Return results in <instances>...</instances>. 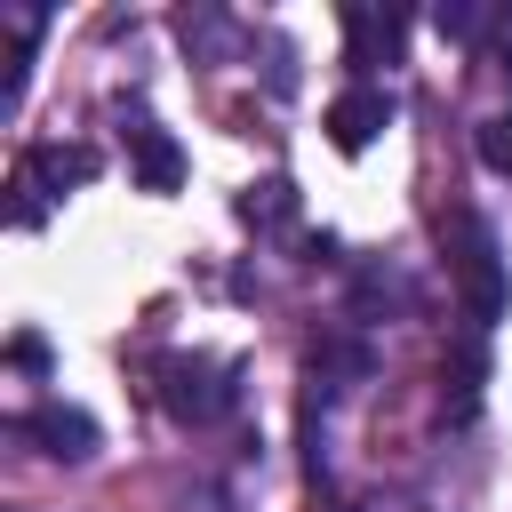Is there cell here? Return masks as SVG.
I'll return each instance as SVG.
<instances>
[{
	"mask_svg": "<svg viewBox=\"0 0 512 512\" xmlns=\"http://www.w3.org/2000/svg\"><path fill=\"white\" fill-rule=\"evenodd\" d=\"M8 368H24V376H40V368H48V344H40L32 328H24V336H8Z\"/></svg>",
	"mask_w": 512,
	"mask_h": 512,
	"instance_id": "obj_16",
	"label": "cell"
},
{
	"mask_svg": "<svg viewBox=\"0 0 512 512\" xmlns=\"http://www.w3.org/2000/svg\"><path fill=\"white\" fill-rule=\"evenodd\" d=\"M8 432H16L24 448H40L48 464H88V456L104 448V424H96L88 408H72V400H40V408L8 416Z\"/></svg>",
	"mask_w": 512,
	"mask_h": 512,
	"instance_id": "obj_4",
	"label": "cell"
},
{
	"mask_svg": "<svg viewBox=\"0 0 512 512\" xmlns=\"http://www.w3.org/2000/svg\"><path fill=\"white\" fill-rule=\"evenodd\" d=\"M488 16H496V8H480V0H440V8H432V32H440V40H480Z\"/></svg>",
	"mask_w": 512,
	"mask_h": 512,
	"instance_id": "obj_13",
	"label": "cell"
},
{
	"mask_svg": "<svg viewBox=\"0 0 512 512\" xmlns=\"http://www.w3.org/2000/svg\"><path fill=\"white\" fill-rule=\"evenodd\" d=\"M240 224H248L256 240L288 232V224H296V184H288V176H264V184H248V192H240Z\"/></svg>",
	"mask_w": 512,
	"mask_h": 512,
	"instance_id": "obj_11",
	"label": "cell"
},
{
	"mask_svg": "<svg viewBox=\"0 0 512 512\" xmlns=\"http://www.w3.org/2000/svg\"><path fill=\"white\" fill-rule=\"evenodd\" d=\"M448 264H456V296H464L472 336H488L512 312V272H504V248H496L488 216H448Z\"/></svg>",
	"mask_w": 512,
	"mask_h": 512,
	"instance_id": "obj_2",
	"label": "cell"
},
{
	"mask_svg": "<svg viewBox=\"0 0 512 512\" xmlns=\"http://www.w3.org/2000/svg\"><path fill=\"white\" fill-rule=\"evenodd\" d=\"M384 128H392V88H344L328 104V144L336 152H368Z\"/></svg>",
	"mask_w": 512,
	"mask_h": 512,
	"instance_id": "obj_8",
	"label": "cell"
},
{
	"mask_svg": "<svg viewBox=\"0 0 512 512\" xmlns=\"http://www.w3.org/2000/svg\"><path fill=\"white\" fill-rule=\"evenodd\" d=\"M120 144H128L136 192H176V184H184V144H176L144 104H120Z\"/></svg>",
	"mask_w": 512,
	"mask_h": 512,
	"instance_id": "obj_5",
	"label": "cell"
},
{
	"mask_svg": "<svg viewBox=\"0 0 512 512\" xmlns=\"http://www.w3.org/2000/svg\"><path fill=\"white\" fill-rule=\"evenodd\" d=\"M400 40H408V16H400V8L344 0V64L360 72V88H376V64H392Z\"/></svg>",
	"mask_w": 512,
	"mask_h": 512,
	"instance_id": "obj_6",
	"label": "cell"
},
{
	"mask_svg": "<svg viewBox=\"0 0 512 512\" xmlns=\"http://www.w3.org/2000/svg\"><path fill=\"white\" fill-rule=\"evenodd\" d=\"M480 384H488V352H480V336H464L448 352V368H440V416L448 424H472L480 416Z\"/></svg>",
	"mask_w": 512,
	"mask_h": 512,
	"instance_id": "obj_10",
	"label": "cell"
},
{
	"mask_svg": "<svg viewBox=\"0 0 512 512\" xmlns=\"http://www.w3.org/2000/svg\"><path fill=\"white\" fill-rule=\"evenodd\" d=\"M264 88L296 96V48H288V32H264Z\"/></svg>",
	"mask_w": 512,
	"mask_h": 512,
	"instance_id": "obj_15",
	"label": "cell"
},
{
	"mask_svg": "<svg viewBox=\"0 0 512 512\" xmlns=\"http://www.w3.org/2000/svg\"><path fill=\"white\" fill-rule=\"evenodd\" d=\"M400 512H456V504H448V496H440V488H416V496H408V504H400Z\"/></svg>",
	"mask_w": 512,
	"mask_h": 512,
	"instance_id": "obj_18",
	"label": "cell"
},
{
	"mask_svg": "<svg viewBox=\"0 0 512 512\" xmlns=\"http://www.w3.org/2000/svg\"><path fill=\"white\" fill-rule=\"evenodd\" d=\"M488 56L512 72V8H496V16H488Z\"/></svg>",
	"mask_w": 512,
	"mask_h": 512,
	"instance_id": "obj_17",
	"label": "cell"
},
{
	"mask_svg": "<svg viewBox=\"0 0 512 512\" xmlns=\"http://www.w3.org/2000/svg\"><path fill=\"white\" fill-rule=\"evenodd\" d=\"M248 368L240 360H224V352H168L160 368H152V392H160V408L184 424V432H208V424H224V416H240V384Z\"/></svg>",
	"mask_w": 512,
	"mask_h": 512,
	"instance_id": "obj_1",
	"label": "cell"
},
{
	"mask_svg": "<svg viewBox=\"0 0 512 512\" xmlns=\"http://www.w3.org/2000/svg\"><path fill=\"white\" fill-rule=\"evenodd\" d=\"M472 152H480L496 176H512V112H488V120L472 128Z\"/></svg>",
	"mask_w": 512,
	"mask_h": 512,
	"instance_id": "obj_14",
	"label": "cell"
},
{
	"mask_svg": "<svg viewBox=\"0 0 512 512\" xmlns=\"http://www.w3.org/2000/svg\"><path fill=\"white\" fill-rule=\"evenodd\" d=\"M88 176H96V152L88 144H32L8 168V224L16 232H40L48 224V200H64V184H88Z\"/></svg>",
	"mask_w": 512,
	"mask_h": 512,
	"instance_id": "obj_3",
	"label": "cell"
},
{
	"mask_svg": "<svg viewBox=\"0 0 512 512\" xmlns=\"http://www.w3.org/2000/svg\"><path fill=\"white\" fill-rule=\"evenodd\" d=\"M176 32H184L192 64H232L240 48H256V32H248L232 8H184V16H176Z\"/></svg>",
	"mask_w": 512,
	"mask_h": 512,
	"instance_id": "obj_9",
	"label": "cell"
},
{
	"mask_svg": "<svg viewBox=\"0 0 512 512\" xmlns=\"http://www.w3.org/2000/svg\"><path fill=\"white\" fill-rule=\"evenodd\" d=\"M184 512H256V472H248V464H232V472L200 480Z\"/></svg>",
	"mask_w": 512,
	"mask_h": 512,
	"instance_id": "obj_12",
	"label": "cell"
},
{
	"mask_svg": "<svg viewBox=\"0 0 512 512\" xmlns=\"http://www.w3.org/2000/svg\"><path fill=\"white\" fill-rule=\"evenodd\" d=\"M408 312H416V280H408L400 264H360V272H352V304H344L352 328H392V320H408Z\"/></svg>",
	"mask_w": 512,
	"mask_h": 512,
	"instance_id": "obj_7",
	"label": "cell"
}]
</instances>
